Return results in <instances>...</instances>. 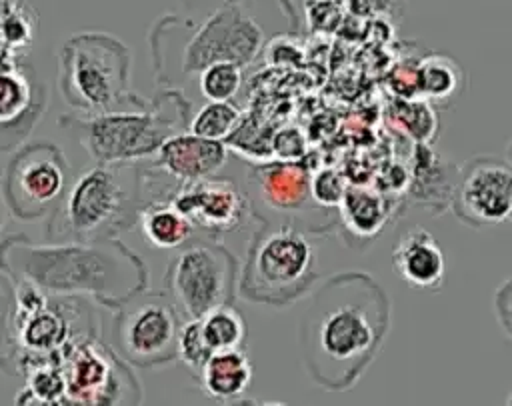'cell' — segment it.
<instances>
[{
    "mask_svg": "<svg viewBox=\"0 0 512 406\" xmlns=\"http://www.w3.org/2000/svg\"><path fill=\"white\" fill-rule=\"evenodd\" d=\"M202 392L218 402L240 398L252 380V364L242 348L218 350L208 356L198 372Z\"/></svg>",
    "mask_w": 512,
    "mask_h": 406,
    "instance_id": "obj_16",
    "label": "cell"
},
{
    "mask_svg": "<svg viewBox=\"0 0 512 406\" xmlns=\"http://www.w3.org/2000/svg\"><path fill=\"white\" fill-rule=\"evenodd\" d=\"M306 14L314 30H332L340 24V0H306Z\"/></svg>",
    "mask_w": 512,
    "mask_h": 406,
    "instance_id": "obj_29",
    "label": "cell"
},
{
    "mask_svg": "<svg viewBox=\"0 0 512 406\" xmlns=\"http://www.w3.org/2000/svg\"><path fill=\"white\" fill-rule=\"evenodd\" d=\"M198 74L200 92L208 100H232L242 84V70L230 60L210 62Z\"/></svg>",
    "mask_w": 512,
    "mask_h": 406,
    "instance_id": "obj_25",
    "label": "cell"
},
{
    "mask_svg": "<svg viewBox=\"0 0 512 406\" xmlns=\"http://www.w3.org/2000/svg\"><path fill=\"white\" fill-rule=\"evenodd\" d=\"M142 206L136 162H96L82 170L58 200L48 234L54 242H98L136 224Z\"/></svg>",
    "mask_w": 512,
    "mask_h": 406,
    "instance_id": "obj_3",
    "label": "cell"
},
{
    "mask_svg": "<svg viewBox=\"0 0 512 406\" xmlns=\"http://www.w3.org/2000/svg\"><path fill=\"white\" fill-rule=\"evenodd\" d=\"M338 208L344 226L358 238H374L384 228L388 216L384 196L362 186L346 188Z\"/></svg>",
    "mask_w": 512,
    "mask_h": 406,
    "instance_id": "obj_20",
    "label": "cell"
},
{
    "mask_svg": "<svg viewBox=\"0 0 512 406\" xmlns=\"http://www.w3.org/2000/svg\"><path fill=\"white\" fill-rule=\"evenodd\" d=\"M464 72L448 56L432 54L416 62V94L432 100L446 102L462 90Z\"/></svg>",
    "mask_w": 512,
    "mask_h": 406,
    "instance_id": "obj_21",
    "label": "cell"
},
{
    "mask_svg": "<svg viewBox=\"0 0 512 406\" xmlns=\"http://www.w3.org/2000/svg\"><path fill=\"white\" fill-rule=\"evenodd\" d=\"M24 394L30 396L32 402H36V404L66 402L64 400V378H62L56 358L34 364V368L28 376V386H26Z\"/></svg>",
    "mask_w": 512,
    "mask_h": 406,
    "instance_id": "obj_26",
    "label": "cell"
},
{
    "mask_svg": "<svg viewBox=\"0 0 512 406\" xmlns=\"http://www.w3.org/2000/svg\"><path fill=\"white\" fill-rule=\"evenodd\" d=\"M136 224L144 238L158 250H176L192 238V222L176 208L170 198L142 202Z\"/></svg>",
    "mask_w": 512,
    "mask_h": 406,
    "instance_id": "obj_17",
    "label": "cell"
},
{
    "mask_svg": "<svg viewBox=\"0 0 512 406\" xmlns=\"http://www.w3.org/2000/svg\"><path fill=\"white\" fill-rule=\"evenodd\" d=\"M58 84L66 104L84 114L148 106L130 92L128 46L106 32H82L64 42Z\"/></svg>",
    "mask_w": 512,
    "mask_h": 406,
    "instance_id": "obj_4",
    "label": "cell"
},
{
    "mask_svg": "<svg viewBox=\"0 0 512 406\" xmlns=\"http://www.w3.org/2000/svg\"><path fill=\"white\" fill-rule=\"evenodd\" d=\"M346 186L336 170H318L310 178V194L322 206H338Z\"/></svg>",
    "mask_w": 512,
    "mask_h": 406,
    "instance_id": "obj_28",
    "label": "cell"
},
{
    "mask_svg": "<svg viewBox=\"0 0 512 406\" xmlns=\"http://www.w3.org/2000/svg\"><path fill=\"white\" fill-rule=\"evenodd\" d=\"M494 306H496V316H498L504 332L510 336V280H506L502 284V288L496 290Z\"/></svg>",
    "mask_w": 512,
    "mask_h": 406,
    "instance_id": "obj_32",
    "label": "cell"
},
{
    "mask_svg": "<svg viewBox=\"0 0 512 406\" xmlns=\"http://www.w3.org/2000/svg\"><path fill=\"white\" fill-rule=\"evenodd\" d=\"M226 154L224 142L182 130L160 144L152 164L176 182H190L216 174L224 166Z\"/></svg>",
    "mask_w": 512,
    "mask_h": 406,
    "instance_id": "obj_14",
    "label": "cell"
},
{
    "mask_svg": "<svg viewBox=\"0 0 512 406\" xmlns=\"http://www.w3.org/2000/svg\"><path fill=\"white\" fill-rule=\"evenodd\" d=\"M64 400L74 404H138L142 386L128 362L94 336L76 340L56 356Z\"/></svg>",
    "mask_w": 512,
    "mask_h": 406,
    "instance_id": "obj_8",
    "label": "cell"
},
{
    "mask_svg": "<svg viewBox=\"0 0 512 406\" xmlns=\"http://www.w3.org/2000/svg\"><path fill=\"white\" fill-rule=\"evenodd\" d=\"M116 312L114 350L134 366H162L176 360V340L182 324L166 290L144 288L112 306Z\"/></svg>",
    "mask_w": 512,
    "mask_h": 406,
    "instance_id": "obj_7",
    "label": "cell"
},
{
    "mask_svg": "<svg viewBox=\"0 0 512 406\" xmlns=\"http://www.w3.org/2000/svg\"><path fill=\"white\" fill-rule=\"evenodd\" d=\"M38 14L26 0H0V50L20 54L32 46Z\"/></svg>",
    "mask_w": 512,
    "mask_h": 406,
    "instance_id": "obj_22",
    "label": "cell"
},
{
    "mask_svg": "<svg viewBox=\"0 0 512 406\" xmlns=\"http://www.w3.org/2000/svg\"><path fill=\"white\" fill-rule=\"evenodd\" d=\"M62 126L96 162L124 164L154 156L160 144L188 128V122L180 96L164 94L162 100L144 108L64 116Z\"/></svg>",
    "mask_w": 512,
    "mask_h": 406,
    "instance_id": "obj_5",
    "label": "cell"
},
{
    "mask_svg": "<svg viewBox=\"0 0 512 406\" xmlns=\"http://www.w3.org/2000/svg\"><path fill=\"white\" fill-rule=\"evenodd\" d=\"M36 108V84L14 54L0 50V128L14 126Z\"/></svg>",
    "mask_w": 512,
    "mask_h": 406,
    "instance_id": "obj_19",
    "label": "cell"
},
{
    "mask_svg": "<svg viewBox=\"0 0 512 406\" xmlns=\"http://www.w3.org/2000/svg\"><path fill=\"white\" fill-rule=\"evenodd\" d=\"M68 184V164L54 144L22 148L6 168L4 196L12 214L32 222L58 204Z\"/></svg>",
    "mask_w": 512,
    "mask_h": 406,
    "instance_id": "obj_10",
    "label": "cell"
},
{
    "mask_svg": "<svg viewBox=\"0 0 512 406\" xmlns=\"http://www.w3.org/2000/svg\"><path fill=\"white\" fill-rule=\"evenodd\" d=\"M450 206L468 226H494L510 218L512 166L504 158L474 156L454 176Z\"/></svg>",
    "mask_w": 512,
    "mask_h": 406,
    "instance_id": "obj_11",
    "label": "cell"
},
{
    "mask_svg": "<svg viewBox=\"0 0 512 406\" xmlns=\"http://www.w3.org/2000/svg\"><path fill=\"white\" fill-rule=\"evenodd\" d=\"M170 200L192 226L212 234L234 232L250 218V202L246 194L232 180L216 178L214 174L180 182Z\"/></svg>",
    "mask_w": 512,
    "mask_h": 406,
    "instance_id": "obj_13",
    "label": "cell"
},
{
    "mask_svg": "<svg viewBox=\"0 0 512 406\" xmlns=\"http://www.w3.org/2000/svg\"><path fill=\"white\" fill-rule=\"evenodd\" d=\"M6 246L4 264L8 272L46 294H90L112 308L148 286L144 262L116 238L50 246L16 242Z\"/></svg>",
    "mask_w": 512,
    "mask_h": 406,
    "instance_id": "obj_2",
    "label": "cell"
},
{
    "mask_svg": "<svg viewBox=\"0 0 512 406\" xmlns=\"http://www.w3.org/2000/svg\"><path fill=\"white\" fill-rule=\"evenodd\" d=\"M262 44L258 24L242 10L238 0H228L192 36L184 56V72H200L206 64L230 60L248 64Z\"/></svg>",
    "mask_w": 512,
    "mask_h": 406,
    "instance_id": "obj_12",
    "label": "cell"
},
{
    "mask_svg": "<svg viewBox=\"0 0 512 406\" xmlns=\"http://www.w3.org/2000/svg\"><path fill=\"white\" fill-rule=\"evenodd\" d=\"M388 316V296L372 276L346 272L322 284L300 324L314 382L326 390L354 386L386 338Z\"/></svg>",
    "mask_w": 512,
    "mask_h": 406,
    "instance_id": "obj_1",
    "label": "cell"
},
{
    "mask_svg": "<svg viewBox=\"0 0 512 406\" xmlns=\"http://www.w3.org/2000/svg\"><path fill=\"white\" fill-rule=\"evenodd\" d=\"M272 148L278 154V158L284 160H298L304 154V140L298 134V130L294 128H284L280 130L274 140H272Z\"/></svg>",
    "mask_w": 512,
    "mask_h": 406,
    "instance_id": "obj_30",
    "label": "cell"
},
{
    "mask_svg": "<svg viewBox=\"0 0 512 406\" xmlns=\"http://www.w3.org/2000/svg\"><path fill=\"white\" fill-rule=\"evenodd\" d=\"M316 258L308 238L292 226L254 234L240 270V294L250 302L290 304L316 280Z\"/></svg>",
    "mask_w": 512,
    "mask_h": 406,
    "instance_id": "obj_6",
    "label": "cell"
},
{
    "mask_svg": "<svg viewBox=\"0 0 512 406\" xmlns=\"http://www.w3.org/2000/svg\"><path fill=\"white\" fill-rule=\"evenodd\" d=\"M198 324L202 338L212 352L240 348L246 340V322L230 302L198 316Z\"/></svg>",
    "mask_w": 512,
    "mask_h": 406,
    "instance_id": "obj_23",
    "label": "cell"
},
{
    "mask_svg": "<svg viewBox=\"0 0 512 406\" xmlns=\"http://www.w3.org/2000/svg\"><path fill=\"white\" fill-rule=\"evenodd\" d=\"M210 354L212 350L206 346L202 338L198 318L182 320L178 330V340H176V358L182 364H186L192 372L198 374Z\"/></svg>",
    "mask_w": 512,
    "mask_h": 406,
    "instance_id": "obj_27",
    "label": "cell"
},
{
    "mask_svg": "<svg viewBox=\"0 0 512 406\" xmlns=\"http://www.w3.org/2000/svg\"><path fill=\"white\" fill-rule=\"evenodd\" d=\"M240 126V110L230 100H210L188 122V130L202 138L224 140Z\"/></svg>",
    "mask_w": 512,
    "mask_h": 406,
    "instance_id": "obj_24",
    "label": "cell"
},
{
    "mask_svg": "<svg viewBox=\"0 0 512 406\" xmlns=\"http://www.w3.org/2000/svg\"><path fill=\"white\" fill-rule=\"evenodd\" d=\"M392 270L414 290H438L446 276V258L436 238L416 226L396 240L392 248Z\"/></svg>",
    "mask_w": 512,
    "mask_h": 406,
    "instance_id": "obj_15",
    "label": "cell"
},
{
    "mask_svg": "<svg viewBox=\"0 0 512 406\" xmlns=\"http://www.w3.org/2000/svg\"><path fill=\"white\" fill-rule=\"evenodd\" d=\"M166 292L182 320L232 302L238 286V264L220 244H196L180 250L164 274Z\"/></svg>",
    "mask_w": 512,
    "mask_h": 406,
    "instance_id": "obj_9",
    "label": "cell"
},
{
    "mask_svg": "<svg viewBox=\"0 0 512 406\" xmlns=\"http://www.w3.org/2000/svg\"><path fill=\"white\" fill-rule=\"evenodd\" d=\"M400 0H340L352 14L358 16H372V14H384L398 6Z\"/></svg>",
    "mask_w": 512,
    "mask_h": 406,
    "instance_id": "obj_31",
    "label": "cell"
},
{
    "mask_svg": "<svg viewBox=\"0 0 512 406\" xmlns=\"http://www.w3.org/2000/svg\"><path fill=\"white\" fill-rule=\"evenodd\" d=\"M256 188L272 208L294 210L310 196V176L300 164L282 162L260 166L252 172Z\"/></svg>",
    "mask_w": 512,
    "mask_h": 406,
    "instance_id": "obj_18",
    "label": "cell"
}]
</instances>
